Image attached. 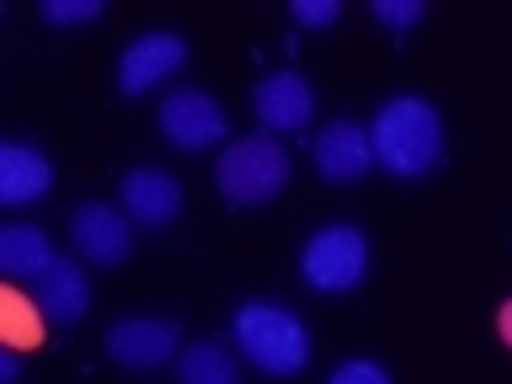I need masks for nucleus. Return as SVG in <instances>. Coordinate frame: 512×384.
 Segmentation results:
<instances>
[{"mask_svg": "<svg viewBox=\"0 0 512 384\" xmlns=\"http://www.w3.org/2000/svg\"><path fill=\"white\" fill-rule=\"evenodd\" d=\"M326 384H390V374H384L379 363H368V358H352V363L336 368Z\"/></svg>", "mask_w": 512, "mask_h": 384, "instance_id": "obj_19", "label": "nucleus"}, {"mask_svg": "<svg viewBox=\"0 0 512 384\" xmlns=\"http://www.w3.org/2000/svg\"><path fill=\"white\" fill-rule=\"evenodd\" d=\"M176 379H182V384H240V368L230 358V347L198 342V347H182V358H176Z\"/></svg>", "mask_w": 512, "mask_h": 384, "instance_id": "obj_16", "label": "nucleus"}, {"mask_svg": "<svg viewBox=\"0 0 512 384\" xmlns=\"http://www.w3.org/2000/svg\"><path fill=\"white\" fill-rule=\"evenodd\" d=\"M336 16H342L336 0H294V22L299 27H331Z\"/></svg>", "mask_w": 512, "mask_h": 384, "instance_id": "obj_20", "label": "nucleus"}, {"mask_svg": "<svg viewBox=\"0 0 512 384\" xmlns=\"http://www.w3.org/2000/svg\"><path fill=\"white\" fill-rule=\"evenodd\" d=\"M16 374H22V363H16V347H6V352H0V379L16 384Z\"/></svg>", "mask_w": 512, "mask_h": 384, "instance_id": "obj_21", "label": "nucleus"}, {"mask_svg": "<svg viewBox=\"0 0 512 384\" xmlns=\"http://www.w3.org/2000/svg\"><path fill=\"white\" fill-rule=\"evenodd\" d=\"M299 272L310 288H320V294H347V288H358L363 272H368L363 230H352V224H326V230H315L299 251Z\"/></svg>", "mask_w": 512, "mask_h": 384, "instance_id": "obj_4", "label": "nucleus"}, {"mask_svg": "<svg viewBox=\"0 0 512 384\" xmlns=\"http://www.w3.org/2000/svg\"><path fill=\"white\" fill-rule=\"evenodd\" d=\"M102 16V0H43V22L54 27H80Z\"/></svg>", "mask_w": 512, "mask_h": 384, "instance_id": "obj_17", "label": "nucleus"}, {"mask_svg": "<svg viewBox=\"0 0 512 384\" xmlns=\"http://www.w3.org/2000/svg\"><path fill=\"white\" fill-rule=\"evenodd\" d=\"M374 16H379V27L406 32L422 22V0H374Z\"/></svg>", "mask_w": 512, "mask_h": 384, "instance_id": "obj_18", "label": "nucleus"}, {"mask_svg": "<svg viewBox=\"0 0 512 384\" xmlns=\"http://www.w3.org/2000/svg\"><path fill=\"white\" fill-rule=\"evenodd\" d=\"M160 134L176 150H214L230 134V123H224V112L208 91H171L160 102Z\"/></svg>", "mask_w": 512, "mask_h": 384, "instance_id": "obj_6", "label": "nucleus"}, {"mask_svg": "<svg viewBox=\"0 0 512 384\" xmlns=\"http://www.w3.org/2000/svg\"><path fill=\"white\" fill-rule=\"evenodd\" d=\"M214 182L230 203L251 208V203H267L278 198L283 182H288V150L272 134H251V139H235L224 144L219 166H214Z\"/></svg>", "mask_w": 512, "mask_h": 384, "instance_id": "obj_3", "label": "nucleus"}, {"mask_svg": "<svg viewBox=\"0 0 512 384\" xmlns=\"http://www.w3.org/2000/svg\"><path fill=\"white\" fill-rule=\"evenodd\" d=\"M43 326H48V315H43L38 299H27L16 283L0 288V342L16 347V352L43 347Z\"/></svg>", "mask_w": 512, "mask_h": 384, "instance_id": "obj_15", "label": "nucleus"}, {"mask_svg": "<svg viewBox=\"0 0 512 384\" xmlns=\"http://www.w3.org/2000/svg\"><path fill=\"white\" fill-rule=\"evenodd\" d=\"M176 208H182V182H176L171 171H155V166H139L123 176V214L150 224V230H160V224L176 219Z\"/></svg>", "mask_w": 512, "mask_h": 384, "instance_id": "obj_11", "label": "nucleus"}, {"mask_svg": "<svg viewBox=\"0 0 512 384\" xmlns=\"http://www.w3.org/2000/svg\"><path fill=\"white\" fill-rule=\"evenodd\" d=\"M251 107H256V118H262L267 134H294V128L310 123L315 91H310V80H304L299 70H272V75L256 80Z\"/></svg>", "mask_w": 512, "mask_h": 384, "instance_id": "obj_9", "label": "nucleus"}, {"mask_svg": "<svg viewBox=\"0 0 512 384\" xmlns=\"http://www.w3.org/2000/svg\"><path fill=\"white\" fill-rule=\"evenodd\" d=\"M368 166H374V134H368L363 123L336 118V123L320 128L315 171L326 176V182H358V176H368Z\"/></svg>", "mask_w": 512, "mask_h": 384, "instance_id": "obj_10", "label": "nucleus"}, {"mask_svg": "<svg viewBox=\"0 0 512 384\" xmlns=\"http://www.w3.org/2000/svg\"><path fill=\"white\" fill-rule=\"evenodd\" d=\"M182 64H187V43L176 38V32H139L118 59V91L144 96V91H155L171 70H182Z\"/></svg>", "mask_w": 512, "mask_h": 384, "instance_id": "obj_7", "label": "nucleus"}, {"mask_svg": "<svg viewBox=\"0 0 512 384\" xmlns=\"http://www.w3.org/2000/svg\"><path fill=\"white\" fill-rule=\"evenodd\" d=\"M107 358L123 368H160L171 358H182V331L176 320H155V315H128L107 326Z\"/></svg>", "mask_w": 512, "mask_h": 384, "instance_id": "obj_5", "label": "nucleus"}, {"mask_svg": "<svg viewBox=\"0 0 512 384\" xmlns=\"http://www.w3.org/2000/svg\"><path fill=\"white\" fill-rule=\"evenodd\" d=\"M235 347L246 352V363H256L272 379H288L310 363V331H304V320L272 299H251L235 310Z\"/></svg>", "mask_w": 512, "mask_h": 384, "instance_id": "obj_2", "label": "nucleus"}, {"mask_svg": "<svg viewBox=\"0 0 512 384\" xmlns=\"http://www.w3.org/2000/svg\"><path fill=\"white\" fill-rule=\"evenodd\" d=\"M38 304H43V315L54 320V326L80 320V315H86V304H91L86 272H80L75 262H54V267H48V278L38 283Z\"/></svg>", "mask_w": 512, "mask_h": 384, "instance_id": "obj_14", "label": "nucleus"}, {"mask_svg": "<svg viewBox=\"0 0 512 384\" xmlns=\"http://www.w3.org/2000/svg\"><path fill=\"white\" fill-rule=\"evenodd\" d=\"M70 240L75 251L96 267H118L134 251V230H128V214H118L112 203H80L70 214Z\"/></svg>", "mask_w": 512, "mask_h": 384, "instance_id": "obj_8", "label": "nucleus"}, {"mask_svg": "<svg viewBox=\"0 0 512 384\" xmlns=\"http://www.w3.org/2000/svg\"><path fill=\"white\" fill-rule=\"evenodd\" d=\"M496 331H502V342L512 347V299L502 304V310H496Z\"/></svg>", "mask_w": 512, "mask_h": 384, "instance_id": "obj_22", "label": "nucleus"}, {"mask_svg": "<svg viewBox=\"0 0 512 384\" xmlns=\"http://www.w3.org/2000/svg\"><path fill=\"white\" fill-rule=\"evenodd\" d=\"M54 187V166H48L43 150H32V144H0V203L6 208H27L38 203L43 192Z\"/></svg>", "mask_w": 512, "mask_h": 384, "instance_id": "obj_12", "label": "nucleus"}, {"mask_svg": "<svg viewBox=\"0 0 512 384\" xmlns=\"http://www.w3.org/2000/svg\"><path fill=\"white\" fill-rule=\"evenodd\" d=\"M54 262L59 256H54L43 230H32V224H6V230H0V272H6L11 283H43Z\"/></svg>", "mask_w": 512, "mask_h": 384, "instance_id": "obj_13", "label": "nucleus"}, {"mask_svg": "<svg viewBox=\"0 0 512 384\" xmlns=\"http://www.w3.org/2000/svg\"><path fill=\"white\" fill-rule=\"evenodd\" d=\"M368 134H374V160L390 176H427L443 160V118L427 96H390Z\"/></svg>", "mask_w": 512, "mask_h": 384, "instance_id": "obj_1", "label": "nucleus"}]
</instances>
